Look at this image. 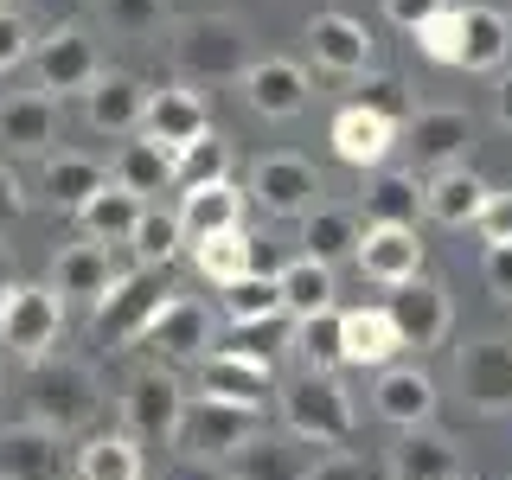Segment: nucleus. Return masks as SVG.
I'll return each instance as SVG.
<instances>
[{
  "mask_svg": "<svg viewBox=\"0 0 512 480\" xmlns=\"http://www.w3.org/2000/svg\"><path fill=\"white\" fill-rule=\"evenodd\" d=\"M250 32L244 20H231V13H192V20H180V32H173V71H180V84H244L250 71Z\"/></svg>",
  "mask_w": 512,
  "mask_h": 480,
  "instance_id": "obj_1",
  "label": "nucleus"
},
{
  "mask_svg": "<svg viewBox=\"0 0 512 480\" xmlns=\"http://www.w3.org/2000/svg\"><path fill=\"white\" fill-rule=\"evenodd\" d=\"M276 404H282V423H288L295 442H314V448L352 442V397H346L340 372H308V365H301V372L282 384Z\"/></svg>",
  "mask_w": 512,
  "mask_h": 480,
  "instance_id": "obj_2",
  "label": "nucleus"
},
{
  "mask_svg": "<svg viewBox=\"0 0 512 480\" xmlns=\"http://www.w3.org/2000/svg\"><path fill=\"white\" fill-rule=\"evenodd\" d=\"M26 397H32L26 423L52 429V436H77V429L96 416V372L90 365H71V359H39Z\"/></svg>",
  "mask_w": 512,
  "mask_h": 480,
  "instance_id": "obj_3",
  "label": "nucleus"
},
{
  "mask_svg": "<svg viewBox=\"0 0 512 480\" xmlns=\"http://www.w3.org/2000/svg\"><path fill=\"white\" fill-rule=\"evenodd\" d=\"M173 301V288H167V269H148V263H135V269H122L116 288H109L103 301H96V340H109V346H128V340H141V333L154 327V314Z\"/></svg>",
  "mask_w": 512,
  "mask_h": 480,
  "instance_id": "obj_4",
  "label": "nucleus"
},
{
  "mask_svg": "<svg viewBox=\"0 0 512 480\" xmlns=\"http://www.w3.org/2000/svg\"><path fill=\"white\" fill-rule=\"evenodd\" d=\"M263 436V410H237V404H218V397H192L186 404V423L173 448L192 461H231Z\"/></svg>",
  "mask_w": 512,
  "mask_h": 480,
  "instance_id": "obj_5",
  "label": "nucleus"
},
{
  "mask_svg": "<svg viewBox=\"0 0 512 480\" xmlns=\"http://www.w3.org/2000/svg\"><path fill=\"white\" fill-rule=\"evenodd\" d=\"M64 333V295L52 282H20L7 295V308H0V346L13 352V359H32L39 365L45 352L58 346Z\"/></svg>",
  "mask_w": 512,
  "mask_h": 480,
  "instance_id": "obj_6",
  "label": "nucleus"
},
{
  "mask_svg": "<svg viewBox=\"0 0 512 480\" xmlns=\"http://www.w3.org/2000/svg\"><path fill=\"white\" fill-rule=\"evenodd\" d=\"M32 71H39V90L45 96H84L96 77H103V52H96V39L84 26H52L39 32V52H32Z\"/></svg>",
  "mask_w": 512,
  "mask_h": 480,
  "instance_id": "obj_7",
  "label": "nucleus"
},
{
  "mask_svg": "<svg viewBox=\"0 0 512 480\" xmlns=\"http://www.w3.org/2000/svg\"><path fill=\"white\" fill-rule=\"evenodd\" d=\"M186 404L192 397L180 391V378H173L167 365H148V372H135L128 391H122V423H128L135 442H173L180 423H186Z\"/></svg>",
  "mask_w": 512,
  "mask_h": 480,
  "instance_id": "obj_8",
  "label": "nucleus"
},
{
  "mask_svg": "<svg viewBox=\"0 0 512 480\" xmlns=\"http://www.w3.org/2000/svg\"><path fill=\"white\" fill-rule=\"evenodd\" d=\"M135 346H148L154 359H167V365H192V359L205 365V359H212V314H205V301L173 295Z\"/></svg>",
  "mask_w": 512,
  "mask_h": 480,
  "instance_id": "obj_9",
  "label": "nucleus"
},
{
  "mask_svg": "<svg viewBox=\"0 0 512 480\" xmlns=\"http://www.w3.org/2000/svg\"><path fill=\"white\" fill-rule=\"evenodd\" d=\"M404 148L416 154V167H429V173L468 167L474 116H468V109H416V116L404 122Z\"/></svg>",
  "mask_w": 512,
  "mask_h": 480,
  "instance_id": "obj_10",
  "label": "nucleus"
},
{
  "mask_svg": "<svg viewBox=\"0 0 512 480\" xmlns=\"http://www.w3.org/2000/svg\"><path fill=\"white\" fill-rule=\"evenodd\" d=\"M314 192H320V173L301 154H263L250 167V199L263 205L269 218H308Z\"/></svg>",
  "mask_w": 512,
  "mask_h": 480,
  "instance_id": "obj_11",
  "label": "nucleus"
},
{
  "mask_svg": "<svg viewBox=\"0 0 512 480\" xmlns=\"http://www.w3.org/2000/svg\"><path fill=\"white\" fill-rule=\"evenodd\" d=\"M455 384L480 416L512 410V346L506 340H468L455 352Z\"/></svg>",
  "mask_w": 512,
  "mask_h": 480,
  "instance_id": "obj_12",
  "label": "nucleus"
},
{
  "mask_svg": "<svg viewBox=\"0 0 512 480\" xmlns=\"http://www.w3.org/2000/svg\"><path fill=\"white\" fill-rule=\"evenodd\" d=\"M148 103H154V90L141 84V77L103 71V77L84 90V122L96 128V135H128V141H135L141 122H148Z\"/></svg>",
  "mask_w": 512,
  "mask_h": 480,
  "instance_id": "obj_13",
  "label": "nucleus"
},
{
  "mask_svg": "<svg viewBox=\"0 0 512 480\" xmlns=\"http://www.w3.org/2000/svg\"><path fill=\"white\" fill-rule=\"evenodd\" d=\"M384 308H391L397 333H404V346H416V352L442 346V340H448V320H455V308H448V288L429 282V276L391 288V301H384Z\"/></svg>",
  "mask_w": 512,
  "mask_h": 480,
  "instance_id": "obj_14",
  "label": "nucleus"
},
{
  "mask_svg": "<svg viewBox=\"0 0 512 480\" xmlns=\"http://www.w3.org/2000/svg\"><path fill=\"white\" fill-rule=\"evenodd\" d=\"M308 52L320 71H333V77H365L372 71V32H365L352 13H314L308 20Z\"/></svg>",
  "mask_w": 512,
  "mask_h": 480,
  "instance_id": "obj_15",
  "label": "nucleus"
},
{
  "mask_svg": "<svg viewBox=\"0 0 512 480\" xmlns=\"http://www.w3.org/2000/svg\"><path fill=\"white\" fill-rule=\"evenodd\" d=\"M397 135L404 128L397 122H384L378 109H359V103H346L340 116H333V154L346 160V167H359V173H378L384 160H391V148H397Z\"/></svg>",
  "mask_w": 512,
  "mask_h": 480,
  "instance_id": "obj_16",
  "label": "nucleus"
},
{
  "mask_svg": "<svg viewBox=\"0 0 512 480\" xmlns=\"http://www.w3.org/2000/svg\"><path fill=\"white\" fill-rule=\"evenodd\" d=\"M359 269H365L378 288H404V282L423 276V237L404 231V224H365Z\"/></svg>",
  "mask_w": 512,
  "mask_h": 480,
  "instance_id": "obj_17",
  "label": "nucleus"
},
{
  "mask_svg": "<svg viewBox=\"0 0 512 480\" xmlns=\"http://www.w3.org/2000/svg\"><path fill=\"white\" fill-rule=\"evenodd\" d=\"M372 410L397 429H429V416H436V378H429L423 365H384L378 391H372Z\"/></svg>",
  "mask_w": 512,
  "mask_h": 480,
  "instance_id": "obj_18",
  "label": "nucleus"
},
{
  "mask_svg": "<svg viewBox=\"0 0 512 480\" xmlns=\"http://www.w3.org/2000/svg\"><path fill=\"white\" fill-rule=\"evenodd\" d=\"M269 359H237V352H212V359L199 365V391L218 397V404H237V410H263L269 404Z\"/></svg>",
  "mask_w": 512,
  "mask_h": 480,
  "instance_id": "obj_19",
  "label": "nucleus"
},
{
  "mask_svg": "<svg viewBox=\"0 0 512 480\" xmlns=\"http://www.w3.org/2000/svg\"><path fill=\"white\" fill-rule=\"evenodd\" d=\"M141 135H148V141H160L167 154H180V148H192L199 135H212V116H205L199 90H186V84H167V90H154V103H148V122H141Z\"/></svg>",
  "mask_w": 512,
  "mask_h": 480,
  "instance_id": "obj_20",
  "label": "nucleus"
},
{
  "mask_svg": "<svg viewBox=\"0 0 512 480\" xmlns=\"http://www.w3.org/2000/svg\"><path fill=\"white\" fill-rule=\"evenodd\" d=\"M0 480H64V436L39 423L0 429Z\"/></svg>",
  "mask_w": 512,
  "mask_h": 480,
  "instance_id": "obj_21",
  "label": "nucleus"
},
{
  "mask_svg": "<svg viewBox=\"0 0 512 480\" xmlns=\"http://www.w3.org/2000/svg\"><path fill=\"white\" fill-rule=\"evenodd\" d=\"M244 96L256 116H301L308 109V71H301L295 58H256L244 71Z\"/></svg>",
  "mask_w": 512,
  "mask_h": 480,
  "instance_id": "obj_22",
  "label": "nucleus"
},
{
  "mask_svg": "<svg viewBox=\"0 0 512 480\" xmlns=\"http://www.w3.org/2000/svg\"><path fill=\"white\" fill-rule=\"evenodd\" d=\"M58 135V96L45 90H20V96H0V148L13 154H45Z\"/></svg>",
  "mask_w": 512,
  "mask_h": 480,
  "instance_id": "obj_23",
  "label": "nucleus"
},
{
  "mask_svg": "<svg viewBox=\"0 0 512 480\" xmlns=\"http://www.w3.org/2000/svg\"><path fill=\"white\" fill-rule=\"evenodd\" d=\"M116 276L122 269H116V256H109V244H90V237L71 244V250H58V263H52V288L64 301H90V308L116 288Z\"/></svg>",
  "mask_w": 512,
  "mask_h": 480,
  "instance_id": "obj_24",
  "label": "nucleus"
},
{
  "mask_svg": "<svg viewBox=\"0 0 512 480\" xmlns=\"http://www.w3.org/2000/svg\"><path fill=\"white\" fill-rule=\"evenodd\" d=\"M244 199H250V192H237L231 180L186 192V199H180L186 244H205V237H224V231H244Z\"/></svg>",
  "mask_w": 512,
  "mask_h": 480,
  "instance_id": "obj_25",
  "label": "nucleus"
},
{
  "mask_svg": "<svg viewBox=\"0 0 512 480\" xmlns=\"http://www.w3.org/2000/svg\"><path fill=\"white\" fill-rule=\"evenodd\" d=\"M391 480H461V448L442 429H404L391 448Z\"/></svg>",
  "mask_w": 512,
  "mask_h": 480,
  "instance_id": "obj_26",
  "label": "nucleus"
},
{
  "mask_svg": "<svg viewBox=\"0 0 512 480\" xmlns=\"http://www.w3.org/2000/svg\"><path fill=\"white\" fill-rule=\"evenodd\" d=\"M506 52H512V20L500 7L468 0L461 7V71H500Z\"/></svg>",
  "mask_w": 512,
  "mask_h": 480,
  "instance_id": "obj_27",
  "label": "nucleus"
},
{
  "mask_svg": "<svg viewBox=\"0 0 512 480\" xmlns=\"http://www.w3.org/2000/svg\"><path fill=\"white\" fill-rule=\"evenodd\" d=\"M487 180L480 173H468V167H448V173H436V180L423 186V212L436 218V224H448V231H461V224H474L480 218V205H487Z\"/></svg>",
  "mask_w": 512,
  "mask_h": 480,
  "instance_id": "obj_28",
  "label": "nucleus"
},
{
  "mask_svg": "<svg viewBox=\"0 0 512 480\" xmlns=\"http://www.w3.org/2000/svg\"><path fill=\"white\" fill-rule=\"evenodd\" d=\"M39 186H45V199H52V205H64V212H84L96 192L109 186V167H103V160H90V154H52V160H45V173H39Z\"/></svg>",
  "mask_w": 512,
  "mask_h": 480,
  "instance_id": "obj_29",
  "label": "nucleus"
},
{
  "mask_svg": "<svg viewBox=\"0 0 512 480\" xmlns=\"http://www.w3.org/2000/svg\"><path fill=\"white\" fill-rule=\"evenodd\" d=\"M397 352H404V333H397L391 308H352L346 314V365H372V372H384Z\"/></svg>",
  "mask_w": 512,
  "mask_h": 480,
  "instance_id": "obj_30",
  "label": "nucleus"
},
{
  "mask_svg": "<svg viewBox=\"0 0 512 480\" xmlns=\"http://www.w3.org/2000/svg\"><path fill=\"white\" fill-rule=\"evenodd\" d=\"M416 212H423V186H416V173L378 167L372 180H365V224H404V231H416Z\"/></svg>",
  "mask_w": 512,
  "mask_h": 480,
  "instance_id": "obj_31",
  "label": "nucleus"
},
{
  "mask_svg": "<svg viewBox=\"0 0 512 480\" xmlns=\"http://www.w3.org/2000/svg\"><path fill=\"white\" fill-rule=\"evenodd\" d=\"M141 212H148V199H135V192H122L116 180H109L84 205V212H77V224H84L90 244H128V237H135V224H141Z\"/></svg>",
  "mask_w": 512,
  "mask_h": 480,
  "instance_id": "obj_32",
  "label": "nucleus"
},
{
  "mask_svg": "<svg viewBox=\"0 0 512 480\" xmlns=\"http://www.w3.org/2000/svg\"><path fill=\"white\" fill-rule=\"evenodd\" d=\"M109 180H116L122 192H135V199H148V192L173 186V154L160 148V141L135 135V141H122L116 160H109Z\"/></svg>",
  "mask_w": 512,
  "mask_h": 480,
  "instance_id": "obj_33",
  "label": "nucleus"
},
{
  "mask_svg": "<svg viewBox=\"0 0 512 480\" xmlns=\"http://www.w3.org/2000/svg\"><path fill=\"white\" fill-rule=\"evenodd\" d=\"M301 448H308V442H295V436H288V442L256 436V442L244 448V455H231L224 468H231V480H308L314 461L301 455Z\"/></svg>",
  "mask_w": 512,
  "mask_h": 480,
  "instance_id": "obj_34",
  "label": "nucleus"
},
{
  "mask_svg": "<svg viewBox=\"0 0 512 480\" xmlns=\"http://www.w3.org/2000/svg\"><path fill=\"white\" fill-rule=\"evenodd\" d=\"M192 269H199L212 288H231L256 276V237L250 231H224V237H205V244H192Z\"/></svg>",
  "mask_w": 512,
  "mask_h": 480,
  "instance_id": "obj_35",
  "label": "nucleus"
},
{
  "mask_svg": "<svg viewBox=\"0 0 512 480\" xmlns=\"http://www.w3.org/2000/svg\"><path fill=\"white\" fill-rule=\"evenodd\" d=\"M301 244H308L301 256H314V263L333 269V263H346V256L359 263L365 231H359V218H352V212H308V218H301Z\"/></svg>",
  "mask_w": 512,
  "mask_h": 480,
  "instance_id": "obj_36",
  "label": "nucleus"
},
{
  "mask_svg": "<svg viewBox=\"0 0 512 480\" xmlns=\"http://www.w3.org/2000/svg\"><path fill=\"white\" fill-rule=\"evenodd\" d=\"M288 346L301 352L308 372H340V365H346V314L327 308V314L295 320V340H288Z\"/></svg>",
  "mask_w": 512,
  "mask_h": 480,
  "instance_id": "obj_37",
  "label": "nucleus"
},
{
  "mask_svg": "<svg viewBox=\"0 0 512 480\" xmlns=\"http://www.w3.org/2000/svg\"><path fill=\"white\" fill-rule=\"evenodd\" d=\"M77 480H141V442L128 429L77 442Z\"/></svg>",
  "mask_w": 512,
  "mask_h": 480,
  "instance_id": "obj_38",
  "label": "nucleus"
},
{
  "mask_svg": "<svg viewBox=\"0 0 512 480\" xmlns=\"http://www.w3.org/2000/svg\"><path fill=\"white\" fill-rule=\"evenodd\" d=\"M282 308L288 320H308V314H327L333 308V269L314 263V256H295V263H282Z\"/></svg>",
  "mask_w": 512,
  "mask_h": 480,
  "instance_id": "obj_39",
  "label": "nucleus"
},
{
  "mask_svg": "<svg viewBox=\"0 0 512 480\" xmlns=\"http://www.w3.org/2000/svg\"><path fill=\"white\" fill-rule=\"evenodd\" d=\"M218 180H231V141H224L218 128H212V135H199L192 148L173 154V192L186 199V192L218 186Z\"/></svg>",
  "mask_w": 512,
  "mask_h": 480,
  "instance_id": "obj_40",
  "label": "nucleus"
},
{
  "mask_svg": "<svg viewBox=\"0 0 512 480\" xmlns=\"http://www.w3.org/2000/svg\"><path fill=\"white\" fill-rule=\"evenodd\" d=\"M128 250H135V263H148V269H167L173 256L186 250V224L180 212H160V205H148L135 224V237H128Z\"/></svg>",
  "mask_w": 512,
  "mask_h": 480,
  "instance_id": "obj_41",
  "label": "nucleus"
},
{
  "mask_svg": "<svg viewBox=\"0 0 512 480\" xmlns=\"http://www.w3.org/2000/svg\"><path fill=\"white\" fill-rule=\"evenodd\" d=\"M224 320L231 327H256V320H288L282 308V282L276 276H244L224 288Z\"/></svg>",
  "mask_w": 512,
  "mask_h": 480,
  "instance_id": "obj_42",
  "label": "nucleus"
},
{
  "mask_svg": "<svg viewBox=\"0 0 512 480\" xmlns=\"http://www.w3.org/2000/svg\"><path fill=\"white\" fill-rule=\"evenodd\" d=\"M103 20L122 39H154L167 26V0H103Z\"/></svg>",
  "mask_w": 512,
  "mask_h": 480,
  "instance_id": "obj_43",
  "label": "nucleus"
},
{
  "mask_svg": "<svg viewBox=\"0 0 512 480\" xmlns=\"http://www.w3.org/2000/svg\"><path fill=\"white\" fill-rule=\"evenodd\" d=\"M359 109H378V116H384V122H397V128L416 116L410 96H404V84H397L391 71H365V84H359Z\"/></svg>",
  "mask_w": 512,
  "mask_h": 480,
  "instance_id": "obj_44",
  "label": "nucleus"
},
{
  "mask_svg": "<svg viewBox=\"0 0 512 480\" xmlns=\"http://www.w3.org/2000/svg\"><path fill=\"white\" fill-rule=\"evenodd\" d=\"M282 340H295V327H288V320H256V327H231L218 352H237V359H269Z\"/></svg>",
  "mask_w": 512,
  "mask_h": 480,
  "instance_id": "obj_45",
  "label": "nucleus"
},
{
  "mask_svg": "<svg viewBox=\"0 0 512 480\" xmlns=\"http://www.w3.org/2000/svg\"><path fill=\"white\" fill-rule=\"evenodd\" d=\"M416 52H423L429 64H461V7L436 13V20L416 32Z\"/></svg>",
  "mask_w": 512,
  "mask_h": 480,
  "instance_id": "obj_46",
  "label": "nucleus"
},
{
  "mask_svg": "<svg viewBox=\"0 0 512 480\" xmlns=\"http://www.w3.org/2000/svg\"><path fill=\"white\" fill-rule=\"evenodd\" d=\"M32 52H39V32H32V20L20 7H0V77L13 71V64H32Z\"/></svg>",
  "mask_w": 512,
  "mask_h": 480,
  "instance_id": "obj_47",
  "label": "nucleus"
},
{
  "mask_svg": "<svg viewBox=\"0 0 512 480\" xmlns=\"http://www.w3.org/2000/svg\"><path fill=\"white\" fill-rule=\"evenodd\" d=\"M474 231H480V244H487V250H512V186H493L487 192Z\"/></svg>",
  "mask_w": 512,
  "mask_h": 480,
  "instance_id": "obj_48",
  "label": "nucleus"
},
{
  "mask_svg": "<svg viewBox=\"0 0 512 480\" xmlns=\"http://www.w3.org/2000/svg\"><path fill=\"white\" fill-rule=\"evenodd\" d=\"M308 480H384L378 461H365V455H346V448H333V455H320Z\"/></svg>",
  "mask_w": 512,
  "mask_h": 480,
  "instance_id": "obj_49",
  "label": "nucleus"
},
{
  "mask_svg": "<svg viewBox=\"0 0 512 480\" xmlns=\"http://www.w3.org/2000/svg\"><path fill=\"white\" fill-rule=\"evenodd\" d=\"M436 13H448V0H384V20L404 26V32H423Z\"/></svg>",
  "mask_w": 512,
  "mask_h": 480,
  "instance_id": "obj_50",
  "label": "nucleus"
},
{
  "mask_svg": "<svg viewBox=\"0 0 512 480\" xmlns=\"http://www.w3.org/2000/svg\"><path fill=\"white\" fill-rule=\"evenodd\" d=\"M20 218H26V186H20V173L0 160V231H13Z\"/></svg>",
  "mask_w": 512,
  "mask_h": 480,
  "instance_id": "obj_51",
  "label": "nucleus"
},
{
  "mask_svg": "<svg viewBox=\"0 0 512 480\" xmlns=\"http://www.w3.org/2000/svg\"><path fill=\"white\" fill-rule=\"evenodd\" d=\"M13 7H20L26 20H52V26H71L77 0H13Z\"/></svg>",
  "mask_w": 512,
  "mask_h": 480,
  "instance_id": "obj_52",
  "label": "nucleus"
},
{
  "mask_svg": "<svg viewBox=\"0 0 512 480\" xmlns=\"http://www.w3.org/2000/svg\"><path fill=\"white\" fill-rule=\"evenodd\" d=\"M480 276H487V288L500 301H512V250H487V269H480Z\"/></svg>",
  "mask_w": 512,
  "mask_h": 480,
  "instance_id": "obj_53",
  "label": "nucleus"
},
{
  "mask_svg": "<svg viewBox=\"0 0 512 480\" xmlns=\"http://www.w3.org/2000/svg\"><path fill=\"white\" fill-rule=\"evenodd\" d=\"M167 480H231V468H224V461H192V455H180L167 468Z\"/></svg>",
  "mask_w": 512,
  "mask_h": 480,
  "instance_id": "obj_54",
  "label": "nucleus"
},
{
  "mask_svg": "<svg viewBox=\"0 0 512 480\" xmlns=\"http://www.w3.org/2000/svg\"><path fill=\"white\" fill-rule=\"evenodd\" d=\"M493 116H500V128H512V71H500V90H493Z\"/></svg>",
  "mask_w": 512,
  "mask_h": 480,
  "instance_id": "obj_55",
  "label": "nucleus"
},
{
  "mask_svg": "<svg viewBox=\"0 0 512 480\" xmlns=\"http://www.w3.org/2000/svg\"><path fill=\"white\" fill-rule=\"evenodd\" d=\"M13 288H20V276H13V256L0 250V308H7V295H13Z\"/></svg>",
  "mask_w": 512,
  "mask_h": 480,
  "instance_id": "obj_56",
  "label": "nucleus"
},
{
  "mask_svg": "<svg viewBox=\"0 0 512 480\" xmlns=\"http://www.w3.org/2000/svg\"><path fill=\"white\" fill-rule=\"evenodd\" d=\"M0 7H7V0H0Z\"/></svg>",
  "mask_w": 512,
  "mask_h": 480,
  "instance_id": "obj_57",
  "label": "nucleus"
},
{
  "mask_svg": "<svg viewBox=\"0 0 512 480\" xmlns=\"http://www.w3.org/2000/svg\"><path fill=\"white\" fill-rule=\"evenodd\" d=\"M71 480H77V474H71Z\"/></svg>",
  "mask_w": 512,
  "mask_h": 480,
  "instance_id": "obj_58",
  "label": "nucleus"
}]
</instances>
